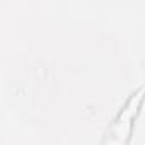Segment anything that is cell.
<instances>
[{"label": "cell", "mask_w": 145, "mask_h": 145, "mask_svg": "<svg viewBox=\"0 0 145 145\" xmlns=\"http://www.w3.org/2000/svg\"><path fill=\"white\" fill-rule=\"evenodd\" d=\"M143 94H145V89H140L138 92H135L131 96V99L128 101L126 108L120 113L118 120L114 121V125L111 128V135L108 137V140L104 142V145H126V142L130 138L131 120H133L135 113L138 111L142 101H143Z\"/></svg>", "instance_id": "cell-1"}]
</instances>
